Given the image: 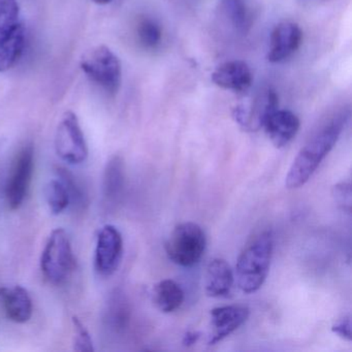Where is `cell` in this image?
Masks as SVG:
<instances>
[{"mask_svg":"<svg viewBox=\"0 0 352 352\" xmlns=\"http://www.w3.org/2000/svg\"><path fill=\"white\" fill-rule=\"evenodd\" d=\"M19 18L20 6L17 0H0V38L19 25Z\"/></svg>","mask_w":352,"mask_h":352,"instance_id":"23","label":"cell"},{"mask_svg":"<svg viewBox=\"0 0 352 352\" xmlns=\"http://www.w3.org/2000/svg\"><path fill=\"white\" fill-rule=\"evenodd\" d=\"M333 199L343 211L351 212V186L349 183L342 182L335 185L331 191Z\"/></svg>","mask_w":352,"mask_h":352,"instance_id":"26","label":"cell"},{"mask_svg":"<svg viewBox=\"0 0 352 352\" xmlns=\"http://www.w3.org/2000/svg\"><path fill=\"white\" fill-rule=\"evenodd\" d=\"M0 302L9 320L25 323L32 318L34 313L32 296L22 286L0 287Z\"/></svg>","mask_w":352,"mask_h":352,"instance_id":"14","label":"cell"},{"mask_svg":"<svg viewBox=\"0 0 352 352\" xmlns=\"http://www.w3.org/2000/svg\"><path fill=\"white\" fill-rule=\"evenodd\" d=\"M96 5L98 6H107L110 5L114 0H92Z\"/></svg>","mask_w":352,"mask_h":352,"instance_id":"29","label":"cell"},{"mask_svg":"<svg viewBox=\"0 0 352 352\" xmlns=\"http://www.w3.org/2000/svg\"><path fill=\"white\" fill-rule=\"evenodd\" d=\"M45 197L49 209L55 215H59L71 205L69 192L67 187L60 179L51 180L45 188Z\"/></svg>","mask_w":352,"mask_h":352,"instance_id":"21","label":"cell"},{"mask_svg":"<svg viewBox=\"0 0 352 352\" xmlns=\"http://www.w3.org/2000/svg\"><path fill=\"white\" fill-rule=\"evenodd\" d=\"M123 256V238L116 226H104L96 240L94 265L104 277L113 275L118 270Z\"/></svg>","mask_w":352,"mask_h":352,"instance_id":"9","label":"cell"},{"mask_svg":"<svg viewBox=\"0 0 352 352\" xmlns=\"http://www.w3.org/2000/svg\"><path fill=\"white\" fill-rule=\"evenodd\" d=\"M250 310L244 305H230L218 307L210 313L211 315V333L209 345H215L232 335L248 319Z\"/></svg>","mask_w":352,"mask_h":352,"instance_id":"10","label":"cell"},{"mask_svg":"<svg viewBox=\"0 0 352 352\" xmlns=\"http://www.w3.org/2000/svg\"><path fill=\"white\" fill-rule=\"evenodd\" d=\"M278 106L279 100L277 94L275 90L269 88L263 90L249 104L236 107L234 109V118L245 131L254 133L263 127L270 115L277 110Z\"/></svg>","mask_w":352,"mask_h":352,"instance_id":"8","label":"cell"},{"mask_svg":"<svg viewBox=\"0 0 352 352\" xmlns=\"http://www.w3.org/2000/svg\"><path fill=\"white\" fill-rule=\"evenodd\" d=\"M274 236L269 230L255 236L245 246L236 265L239 287L245 294L257 292L269 274L273 254Z\"/></svg>","mask_w":352,"mask_h":352,"instance_id":"2","label":"cell"},{"mask_svg":"<svg viewBox=\"0 0 352 352\" xmlns=\"http://www.w3.org/2000/svg\"><path fill=\"white\" fill-rule=\"evenodd\" d=\"M298 117L292 111L276 110L270 115L263 127L276 148L285 147L296 137L300 129Z\"/></svg>","mask_w":352,"mask_h":352,"instance_id":"15","label":"cell"},{"mask_svg":"<svg viewBox=\"0 0 352 352\" xmlns=\"http://www.w3.org/2000/svg\"><path fill=\"white\" fill-rule=\"evenodd\" d=\"M234 276L228 261L215 258L208 265L206 272V294L212 298H220L230 294L234 285Z\"/></svg>","mask_w":352,"mask_h":352,"instance_id":"16","label":"cell"},{"mask_svg":"<svg viewBox=\"0 0 352 352\" xmlns=\"http://www.w3.org/2000/svg\"><path fill=\"white\" fill-rule=\"evenodd\" d=\"M302 42V32L294 22H281L271 34L267 60L280 63L290 58L300 48Z\"/></svg>","mask_w":352,"mask_h":352,"instance_id":"11","label":"cell"},{"mask_svg":"<svg viewBox=\"0 0 352 352\" xmlns=\"http://www.w3.org/2000/svg\"><path fill=\"white\" fill-rule=\"evenodd\" d=\"M152 300L156 308L162 312H175L184 302V292L174 280H162L154 286Z\"/></svg>","mask_w":352,"mask_h":352,"instance_id":"19","label":"cell"},{"mask_svg":"<svg viewBox=\"0 0 352 352\" xmlns=\"http://www.w3.org/2000/svg\"><path fill=\"white\" fill-rule=\"evenodd\" d=\"M331 331L344 340L351 341V318L349 315L338 319L331 327Z\"/></svg>","mask_w":352,"mask_h":352,"instance_id":"27","label":"cell"},{"mask_svg":"<svg viewBox=\"0 0 352 352\" xmlns=\"http://www.w3.org/2000/svg\"><path fill=\"white\" fill-rule=\"evenodd\" d=\"M90 82L109 96L118 94L122 84V65L119 57L104 45L86 52L80 63Z\"/></svg>","mask_w":352,"mask_h":352,"instance_id":"3","label":"cell"},{"mask_svg":"<svg viewBox=\"0 0 352 352\" xmlns=\"http://www.w3.org/2000/svg\"><path fill=\"white\" fill-rule=\"evenodd\" d=\"M25 46V28L22 23L0 38V73H6L16 67L23 55Z\"/></svg>","mask_w":352,"mask_h":352,"instance_id":"17","label":"cell"},{"mask_svg":"<svg viewBox=\"0 0 352 352\" xmlns=\"http://www.w3.org/2000/svg\"><path fill=\"white\" fill-rule=\"evenodd\" d=\"M218 14L224 26L236 36H247L254 22L248 0H219Z\"/></svg>","mask_w":352,"mask_h":352,"instance_id":"12","label":"cell"},{"mask_svg":"<svg viewBox=\"0 0 352 352\" xmlns=\"http://www.w3.org/2000/svg\"><path fill=\"white\" fill-rule=\"evenodd\" d=\"M124 302L120 296H115L112 302H110L107 319L111 329L114 331L124 329L125 325L129 322V309Z\"/></svg>","mask_w":352,"mask_h":352,"instance_id":"24","label":"cell"},{"mask_svg":"<svg viewBox=\"0 0 352 352\" xmlns=\"http://www.w3.org/2000/svg\"><path fill=\"white\" fill-rule=\"evenodd\" d=\"M350 116L349 108L340 109L323 121L311 135L286 175L285 185L288 189L300 188L308 182L322 160L335 147Z\"/></svg>","mask_w":352,"mask_h":352,"instance_id":"1","label":"cell"},{"mask_svg":"<svg viewBox=\"0 0 352 352\" xmlns=\"http://www.w3.org/2000/svg\"><path fill=\"white\" fill-rule=\"evenodd\" d=\"M57 175L67 187L69 199H71V205L78 210L85 209L88 204L87 195H86L83 185L80 183L77 177H75V175L72 174L67 168H57Z\"/></svg>","mask_w":352,"mask_h":352,"instance_id":"22","label":"cell"},{"mask_svg":"<svg viewBox=\"0 0 352 352\" xmlns=\"http://www.w3.org/2000/svg\"><path fill=\"white\" fill-rule=\"evenodd\" d=\"M76 267V258L69 234L63 228L51 232L41 256V270L50 283H65Z\"/></svg>","mask_w":352,"mask_h":352,"instance_id":"4","label":"cell"},{"mask_svg":"<svg viewBox=\"0 0 352 352\" xmlns=\"http://www.w3.org/2000/svg\"><path fill=\"white\" fill-rule=\"evenodd\" d=\"M212 81L222 89L242 94L248 91L252 86V72L244 61H228L213 72Z\"/></svg>","mask_w":352,"mask_h":352,"instance_id":"13","label":"cell"},{"mask_svg":"<svg viewBox=\"0 0 352 352\" xmlns=\"http://www.w3.org/2000/svg\"><path fill=\"white\" fill-rule=\"evenodd\" d=\"M135 36L142 48L153 51L162 44L164 32L155 19L143 16L138 19L135 24Z\"/></svg>","mask_w":352,"mask_h":352,"instance_id":"20","label":"cell"},{"mask_svg":"<svg viewBox=\"0 0 352 352\" xmlns=\"http://www.w3.org/2000/svg\"><path fill=\"white\" fill-rule=\"evenodd\" d=\"M57 155L72 164H80L87 160L89 150L79 117L67 111L59 121L55 133Z\"/></svg>","mask_w":352,"mask_h":352,"instance_id":"6","label":"cell"},{"mask_svg":"<svg viewBox=\"0 0 352 352\" xmlns=\"http://www.w3.org/2000/svg\"><path fill=\"white\" fill-rule=\"evenodd\" d=\"M125 187V164L121 156L115 155L107 162L102 180V193L108 204H117Z\"/></svg>","mask_w":352,"mask_h":352,"instance_id":"18","label":"cell"},{"mask_svg":"<svg viewBox=\"0 0 352 352\" xmlns=\"http://www.w3.org/2000/svg\"><path fill=\"white\" fill-rule=\"evenodd\" d=\"M199 338H201V333H199V331H187L184 337H183V345L186 346V347H190V346L195 345L199 341Z\"/></svg>","mask_w":352,"mask_h":352,"instance_id":"28","label":"cell"},{"mask_svg":"<svg viewBox=\"0 0 352 352\" xmlns=\"http://www.w3.org/2000/svg\"><path fill=\"white\" fill-rule=\"evenodd\" d=\"M206 245V234L201 226L193 222H183L170 232L166 243V252L173 263L190 267L199 263Z\"/></svg>","mask_w":352,"mask_h":352,"instance_id":"5","label":"cell"},{"mask_svg":"<svg viewBox=\"0 0 352 352\" xmlns=\"http://www.w3.org/2000/svg\"><path fill=\"white\" fill-rule=\"evenodd\" d=\"M74 350L79 352L94 351V341L89 331L77 316L73 317Z\"/></svg>","mask_w":352,"mask_h":352,"instance_id":"25","label":"cell"},{"mask_svg":"<svg viewBox=\"0 0 352 352\" xmlns=\"http://www.w3.org/2000/svg\"><path fill=\"white\" fill-rule=\"evenodd\" d=\"M34 173V148L23 146L14 157L6 185V201L12 211L20 209L28 197Z\"/></svg>","mask_w":352,"mask_h":352,"instance_id":"7","label":"cell"}]
</instances>
